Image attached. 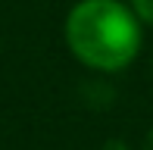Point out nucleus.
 <instances>
[{
  "label": "nucleus",
  "mask_w": 153,
  "mask_h": 150,
  "mask_svg": "<svg viewBox=\"0 0 153 150\" xmlns=\"http://www.w3.org/2000/svg\"><path fill=\"white\" fill-rule=\"evenodd\" d=\"M66 47L94 72H122L141 50V22L122 0H78L62 25Z\"/></svg>",
  "instance_id": "1"
},
{
  "label": "nucleus",
  "mask_w": 153,
  "mask_h": 150,
  "mask_svg": "<svg viewBox=\"0 0 153 150\" xmlns=\"http://www.w3.org/2000/svg\"><path fill=\"white\" fill-rule=\"evenodd\" d=\"M131 13L137 16V22L141 25H150L153 28V0H128Z\"/></svg>",
  "instance_id": "2"
},
{
  "label": "nucleus",
  "mask_w": 153,
  "mask_h": 150,
  "mask_svg": "<svg viewBox=\"0 0 153 150\" xmlns=\"http://www.w3.org/2000/svg\"><path fill=\"white\" fill-rule=\"evenodd\" d=\"M144 150H153V128L147 131V138H144Z\"/></svg>",
  "instance_id": "3"
}]
</instances>
